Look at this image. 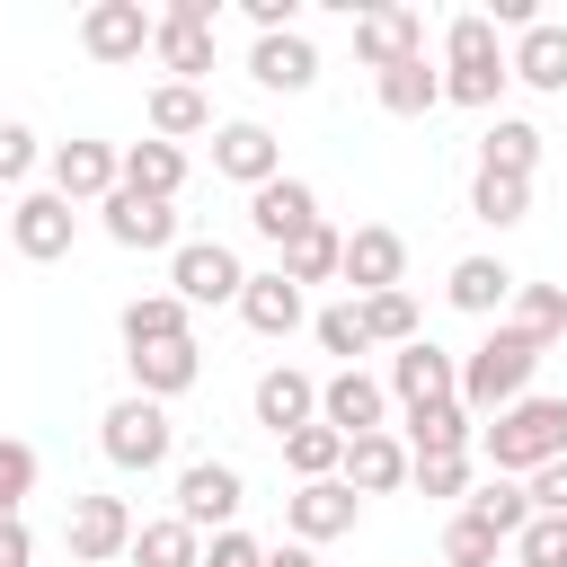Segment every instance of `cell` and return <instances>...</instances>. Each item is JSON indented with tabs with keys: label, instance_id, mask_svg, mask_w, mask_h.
I'll use <instances>...</instances> for the list:
<instances>
[{
	"label": "cell",
	"instance_id": "cell-32",
	"mask_svg": "<svg viewBox=\"0 0 567 567\" xmlns=\"http://www.w3.org/2000/svg\"><path fill=\"white\" fill-rule=\"evenodd\" d=\"M540 124L532 115H487V133H478V168H496V177H532L540 168Z\"/></svg>",
	"mask_w": 567,
	"mask_h": 567
},
{
	"label": "cell",
	"instance_id": "cell-29",
	"mask_svg": "<svg viewBox=\"0 0 567 567\" xmlns=\"http://www.w3.org/2000/svg\"><path fill=\"white\" fill-rule=\"evenodd\" d=\"M142 115H151V142H195V133H213V97L204 89H186V80H159L151 97H142Z\"/></svg>",
	"mask_w": 567,
	"mask_h": 567
},
{
	"label": "cell",
	"instance_id": "cell-37",
	"mask_svg": "<svg viewBox=\"0 0 567 567\" xmlns=\"http://www.w3.org/2000/svg\"><path fill=\"white\" fill-rule=\"evenodd\" d=\"M337 257H346V230H337V221L319 213V221H310V230H301V239L284 248V275H292V284L310 292V284H337Z\"/></svg>",
	"mask_w": 567,
	"mask_h": 567
},
{
	"label": "cell",
	"instance_id": "cell-38",
	"mask_svg": "<svg viewBox=\"0 0 567 567\" xmlns=\"http://www.w3.org/2000/svg\"><path fill=\"white\" fill-rule=\"evenodd\" d=\"M354 310H363V337H372V346H390V354L425 337V319H416V292H408V284H399V292H363Z\"/></svg>",
	"mask_w": 567,
	"mask_h": 567
},
{
	"label": "cell",
	"instance_id": "cell-27",
	"mask_svg": "<svg viewBox=\"0 0 567 567\" xmlns=\"http://www.w3.org/2000/svg\"><path fill=\"white\" fill-rule=\"evenodd\" d=\"M124 372H133V399H186L195 381H204V346L186 337V346H142V354H124Z\"/></svg>",
	"mask_w": 567,
	"mask_h": 567
},
{
	"label": "cell",
	"instance_id": "cell-48",
	"mask_svg": "<svg viewBox=\"0 0 567 567\" xmlns=\"http://www.w3.org/2000/svg\"><path fill=\"white\" fill-rule=\"evenodd\" d=\"M248 9V27L257 35H284V27H301V0H239Z\"/></svg>",
	"mask_w": 567,
	"mask_h": 567
},
{
	"label": "cell",
	"instance_id": "cell-18",
	"mask_svg": "<svg viewBox=\"0 0 567 567\" xmlns=\"http://www.w3.org/2000/svg\"><path fill=\"white\" fill-rule=\"evenodd\" d=\"M505 80L532 89V97H567V18H532L505 44Z\"/></svg>",
	"mask_w": 567,
	"mask_h": 567
},
{
	"label": "cell",
	"instance_id": "cell-12",
	"mask_svg": "<svg viewBox=\"0 0 567 567\" xmlns=\"http://www.w3.org/2000/svg\"><path fill=\"white\" fill-rule=\"evenodd\" d=\"M151 27H159V18H151L142 0H89V9H80V53L106 62V71H124V62L151 53Z\"/></svg>",
	"mask_w": 567,
	"mask_h": 567
},
{
	"label": "cell",
	"instance_id": "cell-41",
	"mask_svg": "<svg viewBox=\"0 0 567 567\" xmlns=\"http://www.w3.org/2000/svg\"><path fill=\"white\" fill-rule=\"evenodd\" d=\"M505 558V540L470 514V505H452V523H443V567H496Z\"/></svg>",
	"mask_w": 567,
	"mask_h": 567
},
{
	"label": "cell",
	"instance_id": "cell-47",
	"mask_svg": "<svg viewBox=\"0 0 567 567\" xmlns=\"http://www.w3.org/2000/svg\"><path fill=\"white\" fill-rule=\"evenodd\" d=\"M523 496H532V514H567V461H540L523 478Z\"/></svg>",
	"mask_w": 567,
	"mask_h": 567
},
{
	"label": "cell",
	"instance_id": "cell-15",
	"mask_svg": "<svg viewBox=\"0 0 567 567\" xmlns=\"http://www.w3.org/2000/svg\"><path fill=\"white\" fill-rule=\"evenodd\" d=\"M363 523V496L346 487V478H310V487H292L284 496V532L301 540V549H319V540H346Z\"/></svg>",
	"mask_w": 567,
	"mask_h": 567
},
{
	"label": "cell",
	"instance_id": "cell-9",
	"mask_svg": "<svg viewBox=\"0 0 567 567\" xmlns=\"http://www.w3.org/2000/svg\"><path fill=\"white\" fill-rule=\"evenodd\" d=\"M71 239H80V204H62L53 186H27V195L9 204V248H18L27 266H62Z\"/></svg>",
	"mask_w": 567,
	"mask_h": 567
},
{
	"label": "cell",
	"instance_id": "cell-19",
	"mask_svg": "<svg viewBox=\"0 0 567 567\" xmlns=\"http://www.w3.org/2000/svg\"><path fill=\"white\" fill-rule=\"evenodd\" d=\"M97 213V230L115 239V248H177V204H159V195H133V186H115L106 204H89Z\"/></svg>",
	"mask_w": 567,
	"mask_h": 567
},
{
	"label": "cell",
	"instance_id": "cell-2",
	"mask_svg": "<svg viewBox=\"0 0 567 567\" xmlns=\"http://www.w3.org/2000/svg\"><path fill=\"white\" fill-rule=\"evenodd\" d=\"M505 35L487 27V9H461L443 27V106H470V115H505Z\"/></svg>",
	"mask_w": 567,
	"mask_h": 567
},
{
	"label": "cell",
	"instance_id": "cell-25",
	"mask_svg": "<svg viewBox=\"0 0 567 567\" xmlns=\"http://www.w3.org/2000/svg\"><path fill=\"white\" fill-rule=\"evenodd\" d=\"M115 186H133V195H159V204H177L186 195V151L177 142H115Z\"/></svg>",
	"mask_w": 567,
	"mask_h": 567
},
{
	"label": "cell",
	"instance_id": "cell-3",
	"mask_svg": "<svg viewBox=\"0 0 567 567\" xmlns=\"http://www.w3.org/2000/svg\"><path fill=\"white\" fill-rule=\"evenodd\" d=\"M532 372H540V346H532V337H514L505 319H487V337L461 354V408L487 425L496 408L532 399Z\"/></svg>",
	"mask_w": 567,
	"mask_h": 567
},
{
	"label": "cell",
	"instance_id": "cell-43",
	"mask_svg": "<svg viewBox=\"0 0 567 567\" xmlns=\"http://www.w3.org/2000/svg\"><path fill=\"white\" fill-rule=\"evenodd\" d=\"M408 487H416V496H452V505H461V496L478 487V461H470V452H443V461H408Z\"/></svg>",
	"mask_w": 567,
	"mask_h": 567
},
{
	"label": "cell",
	"instance_id": "cell-33",
	"mask_svg": "<svg viewBox=\"0 0 567 567\" xmlns=\"http://www.w3.org/2000/svg\"><path fill=\"white\" fill-rule=\"evenodd\" d=\"M505 328H514V337H532V346L549 354V346L567 337V292H558V284H514V301H505Z\"/></svg>",
	"mask_w": 567,
	"mask_h": 567
},
{
	"label": "cell",
	"instance_id": "cell-31",
	"mask_svg": "<svg viewBox=\"0 0 567 567\" xmlns=\"http://www.w3.org/2000/svg\"><path fill=\"white\" fill-rule=\"evenodd\" d=\"M372 97H381V115H408V124H416V115L443 106V71H434L425 53H416V62H390V71H372Z\"/></svg>",
	"mask_w": 567,
	"mask_h": 567
},
{
	"label": "cell",
	"instance_id": "cell-17",
	"mask_svg": "<svg viewBox=\"0 0 567 567\" xmlns=\"http://www.w3.org/2000/svg\"><path fill=\"white\" fill-rule=\"evenodd\" d=\"M310 221H319V186H310V177H292V168H284V177H266V186L248 195V230H257L275 257H284Z\"/></svg>",
	"mask_w": 567,
	"mask_h": 567
},
{
	"label": "cell",
	"instance_id": "cell-23",
	"mask_svg": "<svg viewBox=\"0 0 567 567\" xmlns=\"http://www.w3.org/2000/svg\"><path fill=\"white\" fill-rule=\"evenodd\" d=\"M239 319H248V337H292V328H310V292L284 266H266L239 284Z\"/></svg>",
	"mask_w": 567,
	"mask_h": 567
},
{
	"label": "cell",
	"instance_id": "cell-5",
	"mask_svg": "<svg viewBox=\"0 0 567 567\" xmlns=\"http://www.w3.org/2000/svg\"><path fill=\"white\" fill-rule=\"evenodd\" d=\"M159 27H151V62L168 71V80H186V89H204V71H213V27H221V0H168V9H151Z\"/></svg>",
	"mask_w": 567,
	"mask_h": 567
},
{
	"label": "cell",
	"instance_id": "cell-8",
	"mask_svg": "<svg viewBox=\"0 0 567 567\" xmlns=\"http://www.w3.org/2000/svg\"><path fill=\"white\" fill-rule=\"evenodd\" d=\"M133 496H115V487H89V496H71V514H62V549L80 558V567H106V558H124L133 549Z\"/></svg>",
	"mask_w": 567,
	"mask_h": 567
},
{
	"label": "cell",
	"instance_id": "cell-20",
	"mask_svg": "<svg viewBox=\"0 0 567 567\" xmlns=\"http://www.w3.org/2000/svg\"><path fill=\"white\" fill-rule=\"evenodd\" d=\"M248 416L284 443L292 425H310V416H319V372H301V363H266V372H257V390H248Z\"/></svg>",
	"mask_w": 567,
	"mask_h": 567
},
{
	"label": "cell",
	"instance_id": "cell-34",
	"mask_svg": "<svg viewBox=\"0 0 567 567\" xmlns=\"http://www.w3.org/2000/svg\"><path fill=\"white\" fill-rule=\"evenodd\" d=\"M133 567H195L204 558V532L195 523H177V514H151V523H133V549H124Z\"/></svg>",
	"mask_w": 567,
	"mask_h": 567
},
{
	"label": "cell",
	"instance_id": "cell-44",
	"mask_svg": "<svg viewBox=\"0 0 567 567\" xmlns=\"http://www.w3.org/2000/svg\"><path fill=\"white\" fill-rule=\"evenodd\" d=\"M505 549H514V567H567V514H532Z\"/></svg>",
	"mask_w": 567,
	"mask_h": 567
},
{
	"label": "cell",
	"instance_id": "cell-28",
	"mask_svg": "<svg viewBox=\"0 0 567 567\" xmlns=\"http://www.w3.org/2000/svg\"><path fill=\"white\" fill-rule=\"evenodd\" d=\"M337 478H346L354 496H399V487H408V443H399L390 425H381V434H354Z\"/></svg>",
	"mask_w": 567,
	"mask_h": 567
},
{
	"label": "cell",
	"instance_id": "cell-14",
	"mask_svg": "<svg viewBox=\"0 0 567 567\" xmlns=\"http://www.w3.org/2000/svg\"><path fill=\"white\" fill-rule=\"evenodd\" d=\"M319 425H337L346 443H354V434H381V425H390V390H381V372H363V363L319 372Z\"/></svg>",
	"mask_w": 567,
	"mask_h": 567
},
{
	"label": "cell",
	"instance_id": "cell-16",
	"mask_svg": "<svg viewBox=\"0 0 567 567\" xmlns=\"http://www.w3.org/2000/svg\"><path fill=\"white\" fill-rule=\"evenodd\" d=\"M213 177H230V186H266V177H284V142L257 124V115H230V124H213Z\"/></svg>",
	"mask_w": 567,
	"mask_h": 567
},
{
	"label": "cell",
	"instance_id": "cell-30",
	"mask_svg": "<svg viewBox=\"0 0 567 567\" xmlns=\"http://www.w3.org/2000/svg\"><path fill=\"white\" fill-rule=\"evenodd\" d=\"M399 443H408V461H443V452H470V443H478V416H470L461 399H443V408H416V416L399 425Z\"/></svg>",
	"mask_w": 567,
	"mask_h": 567
},
{
	"label": "cell",
	"instance_id": "cell-46",
	"mask_svg": "<svg viewBox=\"0 0 567 567\" xmlns=\"http://www.w3.org/2000/svg\"><path fill=\"white\" fill-rule=\"evenodd\" d=\"M195 567H266V540L230 523V532H213V540H204V558H195Z\"/></svg>",
	"mask_w": 567,
	"mask_h": 567
},
{
	"label": "cell",
	"instance_id": "cell-26",
	"mask_svg": "<svg viewBox=\"0 0 567 567\" xmlns=\"http://www.w3.org/2000/svg\"><path fill=\"white\" fill-rule=\"evenodd\" d=\"M115 337H124V354H142V346H186V337H195V310H186L177 292H133V301L115 310Z\"/></svg>",
	"mask_w": 567,
	"mask_h": 567
},
{
	"label": "cell",
	"instance_id": "cell-11",
	"mask_svg": "<svg viewBox=\"0 0 567 567\" xmlns=\"http://www.w3.org/2000/svg\"><path fill=\"white\" fill-rule=\"evenodd\" d=\"M337 284H346V301L399 292V284H408V239H399L390 221H354V230H346V257H337Z\"/></svg>",
	"mask_w": 567,
	"mask_h": 567
},
{
	"label": "cell",
	"instance_id": "cell-1",
	"mask_svg": "<svg viewBox=\"0 0 567 567\" xmlns=\"http://www.w3.org/2000/svg\"><path fill=\"white\" fill-rule=\"evenodd\" d=\"M470 461H487V478H532L540 461H567V399L558 390H532V399L496 408L478 425Z\"/></svg>",
	"mask_w": 567,
	"mask_h": 567
},
{
	"label": "cell",
	"instance_id": "cell-35",
	"mask_svg": "<svg viewBox=\"0 0 567 567\" xmlns=\"http://www.w3.org/2000/svg\"><path fill=\"white\" fill-rule=\"evenodd\" d=\"M470 221H487V230H514V221H532V177L470 168Z\"/></svg>",
	"mask_w": 567,
	"mask_h": 567
},
{
	"label": "cell",
	"instance_id": "cell-45",
	"mask_svg": "<svg viewBox=\"0 0 567 567\" xmlns=\"http://www.w3.org/2000/svg\"><path fill=\"white\" fill-rule=\"evenodd\" d=\"M35 443H18V434H0V523L9 514H27V496H35Z\"/></svg>",
	"mask_w": 567,
	"mask_h": 567
},
{
	"label": "cell",
	"instance_id": "cell-24",
	"mask_svg": "<svg viewBox=\"0 0 567 567\" xmlns=\"http://www.w3.org/2000/svg\"><path fill=\"white\" fill-rule=\"evenodd\" d=\"M425 53V9H363L354 18V62L363 71H390V62H416Z\"/></svg>",
	"mask_w": 567,
	"mask_h": 567
},
{
	"label": "cell",
	"instance_id": "cell-49",
	"mask_svg": "<svg viewBox=\"0 0 567 567\" xmlns=\"http://www.w3.org/2000/svg\"><path fill=\"white\" fill-rule=\"evenodd\" d=\"M0 567H35V532H27V514L0 523Z\"/></svg>",
	"mask_w": 567,
	"mask_h": 567
},
{
	"label": "cell",
	"instance_id": "cell-10",
	"mask_svg": "<svg viewBox=\"0 0 567 567\" xmlns=\"http://www.w3.org/2000/svg\"><path fill=\"white\" fill-rule=\"evenodd\" d=\"M381 390H390V408H399V416L443 408V399H461V354H443L434 337H416V346H399V354H390Z\"/></svg>",
	"mask_w": 567,
	"mask_h": 567
},
{
	"label": "cell",
	"instance_id": "cell-22",
	"mask_svg": "<svg viewBox=\"0 0 567 567\" xmlns=\"http://www.w3.org/2000/svg\"><path fill=\"white\" fill-rule=\"evenodd\" d=\"M514 284H523V275H514L505 257H487V248H478V257H452V275H443V301H452L461 319H505Z\"/></svg>",
	"mask_w": 567,
	"mask_h": 567
},
{
	"label": "cell",
	"instance_id": "cell-36",
	"mask_svg": "<svg viewBox=\"0 0 567 567\" xmlns=\"http://www.w3.org/2000/svg\"><path fill=\"white\" fill-rule=\"evenodd\" d=\"M284 470H292V487L337 478V470H346V434H337V425H319V416H310V425H292V434H284Z\"/></svg>",
	"mask_w": 567,
	"mask_h": 567
},
{
	"label": "cell",
	"instance_id": "cell-7",
	"mask_svg": "<svg viewBox=\"0 0 567 567\" xmlns=\"http://www.w3.org/2000/svg\"><path fill=\"white\" fill-rule=\"evenodd\" d=\"M239 505H248V478H239V461H221V452H204V461H177V523H195L204 540L213 532H230L239 523Z\"/></svg>",
	"mask_w": 567,
	"mask_h": 567
},
{
	"label": "cell",
	"instance_id": "cell-40",
	"mask_svg": "<svg viewBox=\"0 0 567 567\" xmlns=\"http://www.w3.org/2000/svg\"><path fill=\"white\" fill-rule=\"evenodd\" d=\"M310 337H319V354H337V363H363V354H372L354 301H319V310H310Z\"/></svg>",
	"mask_w": 567,
	"mask_h": 567
},
{
	"label": "cell",
	"instance_id": "cell-13",
	"mask_svg": "<svg viewBox=\"0 0 567 567\" xmlns=\"http://www.w3.org/2000/svg\"><path fill=\"white\" fill-rule=\"evenodd\" d=\"M44 186H53L62 204H106V195H115V142H97V133L44 142Z\"/></svg>",
	"mask_w": 567,
	"mask_h": 567
},
{
	"label": "cell",
	"instance_id": "cell-4",
	"mask_svg": "<svg viewBox=\"0 0 567 567\" xmlns=\"http://www.w3.org/2000/svg\"><path fill=\"white\" fill-rule=\"evenodd\" d=\"M97 452H106V470H124V478H151V470H168L177 461V416L159 408V399H106V416H97Z\"/></svg>",
	"mask_w": 567,
	"mask_h": 567
},
{
	"label": "cell",
	"instance_id": "cell-50",
	"mask_svg": "<svg viewBox=\"0 0 567 567\" xmlns=\"http://www.w3.org/2000/svg\"><path fill=\"white\" fill-rule=\"evenodd\" d=\"M266 567H319V549H301V540H275V549H266Z\"/></svg>",
	"mask_w": 567,
	"mask_h": 567
},
{
	"label": "cell",
	"instance_id": "cell-6",
	"mask_svg": "<svg viewBox=\"0 0 567 567\" xmlns=\"http://www.w3.org/2000/svg\"><path fill=\"white\" fill-rule=\"evenodd\" d=\"M239 284H248V266L230 239H177L168 248V292L186 310H239Z\"/></svg>",
	"mask_w": 567,
	"mask_h": 567
},
{
	"label": "cell",
	"instance_id": "cell-21",
	"mask_svg": "<svg viewBox=\"0 0 567 567\" xmlns=\"http://www.w3.org/2000/svg\"><path fill=\"white\" fill-rule=\"evenodd\" d=\"M248 80H257V89H275V97H301V89H319V44H310V27L257 35V44H248Z\"/></svg>",
	"mask_w": 567,
	"mask_h": 567
},
{
	"label": "cell",
	"instance_id": "cell-39",
	"mask_svg": "<svg viewBox=\"0 0 567 567\" xmlns=\"http://www.w3.org/2000/svg\"><path fill=\"white\" fill-rule=\"evenodd\" d=\"M461 505H470V514H478V523H487L496 540H514V532L532 523V496H523V478H478V487H470Z\"/></svg>",
	"mask_w": 567,
	"mask_h": 567
},
{
	"label": "cell",
	"instance_id": "cell-42",
	"mask_svg": "<svg viewBox=\"0 0 567 567\" xmlns=\"http://www.w3.org/2000/svg\"><path fill=\"white\" fill-rule=\"evenodd\" d=\"M35 177H44V142H35V124L0 115V186H9V195H27Z\"/></svg>",
	"mask_w": 567,
	"mask_h": 567
}]
</instances>
